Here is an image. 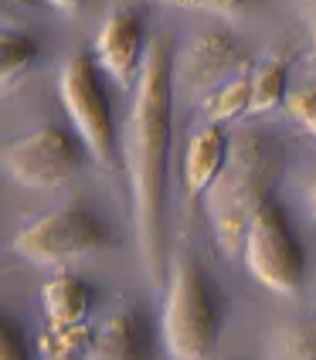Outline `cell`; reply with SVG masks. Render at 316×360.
Listing matches in <instances>:
<instances>
[{
  "label": "cell",
  "instance_id": "obj_15",
  "mask_svg": "<svg viewBox=\"0 0 316 360\" xmlns=\"http://www.w3.org/2000/svg\"><path fill=\"white\" fill-rule=\"evenodd\" d=\"M34 58H38V41L31 34H20L14 27L0 31V85L4 89H11L34 65Z\"/></svg>",
  "mask_w": 316,
  "mask_h": 360
},
{
  "label": "cell",
  "instance_id": "obj_21",
  "mask_svg": "<svg viewBox=\"0 0 316 360\" xmlns=\"http://www.w3.org/2000/svg\"><path fill=\"white\" fill-rule=\"evenodd\" d=\"M44 4H51V7H58V11H65V14H75L85 0H44Z\"/></svg>",
  "mask_w": 316,
  "mask_h": 360
},
{
  "label": "cell",
  "instance_id": "obj_16",
  "mask_svg": "<svg viewBox=\"0 0 316 360\" xmlns=\"http://www.w3.org/2000/svg\"><path fill=\"white\" fill-rule=\"evenodd\" d=\"M286 109L293 112V120H296L310 136H316V85H303L296 92H289Z\"/></svg>",
  "mask_w": 316,
  "mask_h": 360
},
{
  "label": "cell",
  "instance_id": "obj_22",
  "mask_svg": "<svg viewBox=\"0 0 316 360\" xmlns=\"http://www.w3.org/2000/svg\"><path fill=\"white\" fill-rule=\"evenodd\" d=\"M310 204H313V211H316V180L310 184Z\"/></svg>",
  "mask_w": 316,
  "mask_h": 360
},
{
  "label": "cell",
  "instance_id": "obj_14",
  "mask_svg": "<svg viewBox=\"0 0 316 360\" xmlns=\"http://www.w3.org/2000/svg\"><path fill=\"white\" fill-rule=\"evenodd\" d=\"M265 360H316V320L276 330L265 343Z\"/></svg>",
  "mask_w": 316,
  "mask_h": 360
},
{
  "label": "cell",
  "instance_id": "obj_17",
  "mask_svg": "<svg viewBox=\"0 0 316 360\" xmlns=\"http://www.w3.org/2000/svg\"><path fill=\"white\" fill-rule=\"evenodd\" d=\"M0 360H31L24 330L14 323V316H0Z\"/></svg>",
  "mask_w": 316,
  "mask_h": 360
},
{
  "label": "cell",
  "instance_id": "obj_6",
  "mask_svg": "<svg viewBox=\"0 0 316 360\" xmlns=\"http://www.w3.org/2000/svg\"><path fill=\"white\" fill-rule=\"evenodd\" d=\"M245 265L258 285L276 296H293L306 279V252L279 200H269L248 224Z\"/></svg>",
  "mask_w": 316,
  "mask_h": 360
},
{
  "label": "cell",
  "instance_id": "obj_12",
  "mask_svg": "<svg viewBox=\"0 0 316 360\" xmlns=\"http://www.w3.org/2000/svg\"><path fill=\"white\" fill-rule=\"evenodd\" d=\"M228 143H232V136L221 129V122H208L204 129H198L187 140V150H184V191H187L191 200L204 198L208 187L215 184V177L225 167V157H228Z\"/></svg>",
  "mask_w": 316,
  "mask_h": 360
},
{
  "label": "cell",
  "instance_id": "obj_10",
  "mask_svg": "<svg viewBox=\"0 0 316 360\" xmlns=\"http://www.w3.org/2000/svg\"><path fill=\"white\" fill-rule=\"evenodd\" d=\"M41 306H44L48 337L68 343H79L85 337V326L92 316V289L85 279L72 272H55L41 289Z\"/></svg>",
  "mask_w": 316,
  "mask_h": 360
},
{
  "label": "cell",
  "instance_id": "obj_1",
  "mask_svg": "<svg viewBox=\"0 0 316 360\" xmlns=\"http://www.w3.org/2000/svg\"><path fill=\"white\" fill-rule=\"evenodd\" d=\"M170 105H174V58L163 38H150L137 79V96L122 133V163L129 177V204L146 276H163V204L170 160Z\"/></svg>",
  "mask_w": 316,
  "mask_h": 360
},
{
  "label": "cell",
  "instance_id": "obj_4",
  "mask_svg": "<svg viewBox=\"0 0 316 360\" xmlns=\"http://www.w3.org/2000/svg\"><path fill=\"white\" fill-rule=\"evenodd\" d=\"M113 241V228L102 221L99 211H92L89 204H65L27 221L14 235V252L34 265L61 269L75 259L106 252Z\"/></svg>",
  "mask_w": 316,
  "mask_h": 360
},
{
  "label": "cell",
  "instance_id": "obj_19",
  "mask_svg": "<svg viewBox=\"0 0 316 360\" xmlns=\"http://www.w3.org/2000/svg\"><path fill=\"white\" fill-rule=\"evenodd\" d=\"M41 360H85L79 354V343L55 340V337H41Z\"/></svg>",
  "mask_w": 316,
  "mask_h": 360
},
{
  "label": "cell",
  "instance_id": "obj_9",
  "mask_svg": "<svg viewBox=\"0 0 316 360\" xmlns=\"http://www.w3.org/2000/svg\"><path fill=\"white\" fill-rule=\"evenodd\" d=\"M146 48H150V41L143 31V14L137 7L109 11V18L99 27V38H96V61L119 89H129L139 79Z\"/></svg>",
  "mask_w": 316,
  "mask_h": 360
},
{
  "label": "cell",
  "instance_id": "obj_2",
  "mask_svg": "<svg viewBox=\"0 0 316 360\" xmlns=\"http://www.w3.org/2000/svg\"><path fill=\"white\" fill-rule=\"evenodd\" d=\"M286 170V146L269 129H238L232 133L225 167L204 194V214L217 248L235 255L245 248L248 224L258 211L276 200V187Z\"/></svg>",
  "mask_w": 316,
  "mask_h": 360
},
{
  "label": "cell",
  "instance_id": "obj_5",
  "mask_svg": "<svg viewBox=\"0 0 316 360\" xmlns=\"http://www.w3.org/2000/svg\"><path fill=\"white\" fill-rule=\"evenodd\" d=\"M58 92L65 102V112L82 136L85 150L96 157V163L113 167L119 160L116 143V120H113V102L102 82V68L89 55H72L58 75Z\"/></svg>",
  "mask_w": 316,
  "mask_h": 360
},
{
  "label": "cell",
  "instance_id": "obj_20",
  "mask_svg": "<svg viewBox=\"0 0 316 360\" xmlns=\"http://www.w3.org/2000/svg\"><path fill=\"white\" fill-rule=\"evenodd\" d=\"M299 11H303V18H306V31H310V51H313V58H316V0H303V4H299Z\"/></svg>",
  "mask_w": 316,
  "mask_h": 360
},
{
  "label": "cell",
  "instance_id": "obj_3",
  "mask_svg": "<svg viewBox=\"0 0 316 360\" xmlns=\"http://www.w3.org/2000/svg\"><path fill=\"white\" fill-rule=\"evenodd\" d=\"M225 323L215 279L194 252H174L163 300V347L174 360H208Z\"/></svg>",
  "mask_w": 316,
  "mask_h": 360
},
{
  "label": "cell",
  "instance_id": "obj_11",
  "mask_svg": "<svg viewBox=\"0 0 316 360\" xmlns=\"http://www.w3.org/2000/svg\"><path fill=\"white\" fill-rule=\"evenodd\" d=\"M85 360H153V343H150V326L143 313L133 306L116 309L109 320L99 323V330L89 337Z\"/></svg>",
  "mask_w": 316,
  "mask_h": 360
},
{
  "label": "cell",
  "instance_id": "obj_18",
  "mask_svg": "<svg viewBox=\"0 0 316 360\" xmlns=\"http://www.w3.org/2000/svg\"><path fill=\"white\" fill-rule=\"evenodd\" d=\"M170 7H184V11H204V14H238L245 7H252L255 0H160Z\"/></svg>",
  "mask_w": 316,
  "mask_h": 360
},
{
  "label": "cell",
  "instance_id": "obj_7",
  "mask_svg": "<svg viewBox=\"0 0 316 360\" xmlns=\"http://www.w3.org/2000/svg\"><path fill=\"white\" fill-rule=\"evenodd\" d=\"M82 136L65 126H41L4 146L0 160L7 177L27 191L65 187L82 167Z\"/></svg>",
  "mask_w": 316,
  "mask_h": 360
},
{
  "label": "cell",
  "instance_id": "obj_13",
  "mask_svg": "<svg viewBox=\"0 0 316 360\" xmlns=\"http://www.w3.org/2000/svg\"><path fill=\"white\" fill-rule=\"evenodd\" d=\"M286 75H289V55H272L252 68V112H269L286 105Z\"/></svg>",
  "mask_w": 316,
  "mask_h": 360
},
{
  "label": "cell",
  "instance_id": "obj_8",
  "mask_svg": "<svg viewBox=\"0 0 316 360\" xmlns=\"http://www.w3.org/2000/svg\"><path fill=\"white\" fill-rule=\"evenodd\" d=\"M255 61L245 51V44L228 31H204L174 61V89H184L187 96L208 102L217 89H225L238 75L252 72Z\"/></svg>",
  "mask_w": 316,
  "mask_h": 360
}]
</instances>
